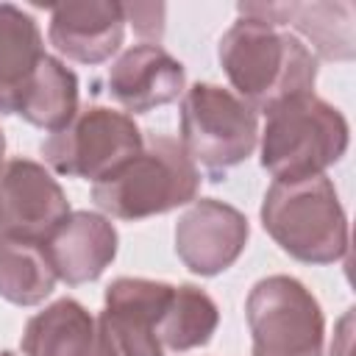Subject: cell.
Masks as SVG:
<instances>
[{"instance_id": "1", "label": "cell", "mask_w": 356, "mask_h": 356, "mask_svg": "<svg viewBox=\"0 0 356 356\" xmlns=\"http://www.w3.org/2000/svg\"><path fill=\"white\" fill-rule=\"evenodd\" d=\"M217 61L231 92L256 114H267L289 97L314 92L320 64L292 31L253 17H239L220 36Z\"/></svg>"}, {"instance_id": "2", "label": "cell", "mask_w": 356, "mask_h": 356, "mask_svg": "<svg viewBox=\"0 0 356 356\" xmlns=\"http://www.w3.org/2000/svg\"><path fill=\"white\" fill-rule=\"evenodd\" d=\"M200 181V170L181 142L153 134L136 156L92 186V200L108 220L139 222L197 200Z\"/></svg>"}, {"instance_id": "3", "label": "cell", "mask_w": 356, "mask_h": 356, "mask_svg": "<svg viewBox=\"0 0 356 356\" xmlns=\"http://www.w3.org/2000/svg\"><path fill=\"white\" fill-rule=\"evenodd\" d=\"M259 217L267 236L295 261L334 264L348 253V214L328 175L273 181Z\"/></svg>"}, {"instance_id": "4", "label": "cell", "mask_w": 356, "mask_h": 356, "mask_svg": "<svg viewBox=\"0 0 356 356\" xmlns=\"http://www.w3.org/2000/svg\"><path fill=\"white\" fill-rule=\"evenodd\" d=\"M350 128L345 114L314 92L289 97L264 114L259 131L261 167L273 181L325 175L348 153Z\"/></svg>"}, {"instance_id": "5", "label": "cell", "mask_w": 356, "mask_h": 356, "mask_svg": "<svg viewBox=\"0 0 356 356\" xmlns=\"http://www.w3.org/2000/svg\"><path fill=\"white\" fill-rule=\"evenodd\" d=\"M178 142L197 170L220 181L256 150L259 114L225 86L195 83L181 95Z\"/></svg>"}, {"instance_id": "6", "label": "cell", "mask_w": 356, "mask_h": 356, "mask_svg": "<svg viewBox=\"0 0 356 356\" xmlns=\"http://www.w3.org/2000/svg\"><path fill=\"white\" fill-rule=\"evenodd\" d=\"M253 356H323L325 317L312 289L292 275H267L245 298Z\"/></svg>"}, {"instance_id": "7", "label": "cell", "mask_w": 356, "mask_h": 356, "mask_svg": "<svg viewBox=\"0 0 356 356\" xmlns=\"http://www.w3.org/2000/svg\"><path fill=\"white\" fill-rule=\"evenodd\" d=\"M145 145V136L131 114L111 106H83L75 117L47 134L39 153L50 172L83 181H103Z\"/></svg>"}, {"instance_id": "8", "label": "cell", "mask_w": 356, "mask_h": 356, "mask_svg": "<svg viewBox=\"0 0 356 356\" xmlns=\"http://www.w3.org/2000/svg\"><path fill=\"white\" fill-rule=\"evenodd\" d=\"M70 200L53 172L33 159H11L0 170V234L44 242L70 214Z\"/></svg>"}, {"instance_id": "9", "label": "cell", "mask_w": 356, "mask_h": 356, "mask_svg": "<svg viewBox=\"0 0 356 356\" xmlns=\"http://www.w3.org/2000/svg\"><path fill=\"white\" fill-rule=\"evenodd\" d=\"M175 256L203 278L225 273L245 250L250 225L248 217L217 197H197L175 222Z\"/></svg>"}, {"instance_id": "10", "label": "cell", "mask_w": 356, "mask_h": 356, "mask_svg": "<svg viewBox=\"0 0 356 356\" xmlns=\"http://www.w3.org/2000/svg\"><path fill=\"white\" fill-rule=\"evenodd\" d=\"M172 286L175 284L134 275H120L106 286L97 320L114 356H164L156 323Z\"/></svg>"}, {"instance_id": "11", "label": "cell", "mask_w": 356, "mask_h": 356, "mask_svg": "<svg viewBox=\"0 0 356 356\" xmlns=\"http://www.w3.org/2000/svg\"><path fill=\"white\" fill-rule=\"evenodd\" d=\"M125 6L117 0H70L50 8L47 42L78 64L108 61L125 39Z\"/></svg>"}, {"instance_id": "12", "label": "cell", "mask_w": 356, "mask_h": 356, "mask_svg": "<svg viewBox=\"0 0 356 356\" xmlns=\"http://www.w3.org/2000/svg\"><path fill=\"white\" fill-rule=\"evenodd\" d=\"M239 17H253L292 31L320 61H350L356 53L353 6L339 3H239Z\"/></svg>"}, {"instance_id": "13", "label": "cell", "mask_w": 356, "mask_h": 356, "mask_svg": "<svg viewBox=\"0 0 356 356\" xmlns=\"http://www.w3.org/2000/svg\"><path fill=\"white\" fill-rule=\"evenodd\" d=\"M106 86L125 114H147L186 92V70L161 44L139 42L111 61Z\"/></svg>"}, {"instance_id": "14", "label": "cell", "mask_w": 356, "mask_h": 356, "mask_svg": "<svg viewBox=\"0 0 356 356\" xmlns=\"http://www.w3.org/2000/svg\"><path fill=\"white\" fill-rule=\"evenodd\" d=\"M42 245L56 278L70 286H81L106 273L117 256L120 236L106 214L70 211Z\"/></svg>"}, {"instance_id": "15", "label": "cell", "mask_w": 356, "mask_h": 356, "mask_svg": "<svg viewBox=\"0 0 356 356\" xmlns=\"http://www.w3.org/2000/svg\"><path fill=\"white\" fill-rule=\"evenodd\" d=\"M22 356H114L100 320L75 298H58L36 312L19 339Z\"/></svg>"}, {"instance_id": "16", "label": "cell", "mask_w": 356, "mask_h": 356, "mask_svg": "<svg viewBox=\"0 0 356 356\" xmlns=\"http://www.w3.org/2000/svg\"><path fill=\"white\" fill-rule=\"evenodd\" d=\"M39 22L14 3H0V114H17L22 95L44 58Z\"/></svg>"}, {"instance_id": "17", "label": "cell", "mask_w": 356, "mask_h": 356, "mask_svg": "<svg viewBox=\"0 0 356 356\" xmlns=\"http://www.w3.org/2000/svg\"><path fill=\"white\" fill-rule=\"evenodd\" d=\"M220 325V309L209 292L195 284H178L156 323L164 353H186L211 342Z\"/></svg>"}, {"instance_id": "18", "label": "cell", "mask_w": 356, "mask_h": 356, "mask_svg": "<svg viewBox=\"0 0 356 356\" xmlns=\"http://www.w3.org/2000/svg\"><path fill=\"white\" fill-rule=\"evenodd\" d=\"M78 111V75L56 56H44L22 95L19 117L47 134L64 128Z\"/></svg>"}, {"instance_id": "19", "label": "cell", "mask_w": 356, "mask_h": 356, "mask_svg": "<svg viewBox=\"0 0 356 356\" xmlns=\"http://www.w3.org/2000/svg\"><path fill=\"white\" fill-rule=\"evenodd\" d=\"M42 242L0 234V298L14 306H39L56 286Z\"/></svg>"}, {"instance_id": "20", "label": "cell", "mask_w": 356, "mask_h": 356, "mask_svg": "<svg viewBox=\"0 0 356 356\" xmlns=\"http://www.w3.org/2000/svg\"><path fill=\"white\" fill-rule=\"evenodd\" d=\"M125 22H131L134 33L147 44H159L164 36V6L161 3H122Z\"/></svg>"}, {"instance_id": "21", "label": "cell", "mask_w": 356, "mask_h": 356, "mask_svg": "<svg viewBox=\"0 0 356 356\" xmlns=\"http://www.w3.org/2000/svg\"><path fill=\"white\" fill-rule=\"evenodd\" d=\"M350 342H353V309H348L342 314V320L337 323V334H334V342H331L328 356H350L353 353Z\"/></svg>"}, {"instance_id": "22", "label": "cell", "mask_w": 356, "mask_h": 356, "mask_svg": "<svg viewBox=\"0 0 356 356\" xmlns=\"http://www.w3.org/2000/svg\"><path fill=\"white\" fill-rule=\"evenodd\" d=\"M6 167V134H3V128H0V170Z\"/></svg>"}, {"instance_id": "23", "label": "cell", "mask_w": 356, "mask_h": 356, "mask_svg": "<svg viewBox=\"0 0 356 356\" xmlns=\"http://www.w3.org/2000/svg\"><path fill=\"white\" fill-rule=\"evenodd\" d=\"M0 356H14V353L11 350H0Z\"/></svg>"}]
</instances>
